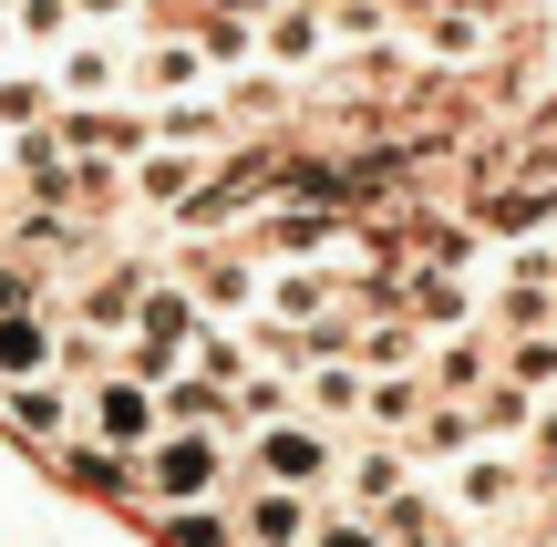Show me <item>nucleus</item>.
<instances>
[{"label":"nucleus","mask_w":557,"mask_h":547,"mask_svg":"<svg viewBox=\"0 0 557 547\" xmlns=\"http://www.w3.org/2000/svg\"><path fill=\"white\" fill-rule=\"evenodd\" d=\"M227 455H238V434L165 424L156 445L135 455V496H145V507H218V486H227Z\"/></svg>","instance_id":"f257e3e1"},{"label":"nucleus","mask_w":557,"mask_h":547,"mask_svg":"<svg viewBox=\"0 0 557 547\" xmlns=\"http://www.w3.org/2000/svg\"><path fill=\"white\" fill-rule=\"evenodd\" d=\"M248 465H259L269 486L320 496V486L341 475V445H331V424H320V413H269V424H248Z\"/></svg>","instance_id":"f03ea898"},{"label":"nucleus","mask_w":557,"mask_h":547,"mask_svg":"<svg viewBox=\"0 0 557 547\" xmlns=\"http://www.w3.org/2000/svg\"><path fill=\"white\" fill-rule=\"evenodd\" d=\"M165 434V403H156V383H145V372H94V383H83V445H114V455H145Z\"/></svg>","instance_id":"7ed1b4c3"},{"label":"nucleus","mask_w":557,"mask_h":547,"mask_svg":"<svg viewBox=\"0 0 557 547\" xmlns=\"http://www.w3.org/2000/svg\"><path fill=\"white\" fill-rule=\"evenodd\" d=\"M444 507L465 517V527H475V517H506L527 496V455L517 445H465V455H444Z\"/></svg>","instance_id":"20e7f679"},{"label":"nucleus","mask_w":557,"mask_h":547,"mask_svg":"<svg viewBox=\"0 0 557 547\" xmlns=\"http://www.w3.org/2000/svg\"><path fill=\"white\" fill-rule=\"evenodd\" d=\"M227 527H238V547H310L320 507H310L299 486H269V475H259V486H248L238 507H227Z\"/></svg>","instance_id":"39448f33"},{"label":"nucleus","mask_w":557,"mask_h":547,"mask_svg":"<svg viewBox=\"0 0 557 547\" xmlns=\"http://www.w3.org/2000/svg\"><path fill=\"white\" fill-rule=\"evenodd\" d=\"M0 413H11V424L32 434L41 455H52V445H73V424H83V383H62V372H32V383H0Z\"/></svg>","instance_id":"423d86ee"},{"label":"nucleus","mask_w":557,"mask_h":547,"mask_svg":"<svg viewBox=\"0 0 557 547\" xmlns=\"http://www.w3.org/2000/svg\"><path fill=\"white\" fill-rule=\"evenodd\" d=\"M331 486H341V507L382 517V507H393L403 486H413V455H403V445H351V455H341V475H331Z\"/></svg>","instance_id":"0eeeda50"},{"label":"nucleus","mask_w":557,"mask_h":547,"mask_svg":"<svg viewBox=\"0 0 557 547\" xmlns=\"http://www.w3.org/2000/svg\"><path fill=\"white\" fill-rule=\"evenodd\" d=\"M382 537H393V547H465V517L444 507L434 486H403L393 507H382Z\"/></svg>","instance_id":"6e6552de"},{"label":"nucleus","mask_w":557,"mask_h":547,"mask_svg":"<svg viewBox=\"0 0 557 547\" xmlns=\"http://www.w3.org/2000/svg\"><path fill=\"white\" fill-rule=\"evenodd\" d=\"M32 372H52V300L0 310V383H32Z\"/></svg>","instance_id":"1a4fd4ad"},{"label":"nucleus","mask_w":557,"mask_h":547,"mask_svg":"<svg viewBox=\"0 0 557 547\" xmlns=\"http://www.w3.org/2000/svg\"><path fill=\"white\" fill-rule=\"evenodd\" d=\"M413 52H423V62H475V52H485V21H475V11H423V21H413Z\"/></svg>","instance_id":"9d476101"},{"label":"nucleus","mask_w":557,"mask_h":547,"mask_svg":"<svg viewBox=\"0 0 557 547\" xmlns=\"http://www.w3.org/2000/svg\"><path fill=\"white\" fill-rule=\"evenodd\" d=\"M165 547H238L227 507H165Z\"/></svg>","instance_id":"9b49d317"},{"label":"nucleus","mask_w":557,"mask_h":547,"mask_svg":"<svg viewBox=\"0 0 557 547\" xmlns=\"http://www.w3.org/2000/svg\"><path fill=\"white\" fill-rule=\"evenodd\" d=\"M310 547H393V537H382V517H361V507H331V517L310 527Z\"/></svg>","instance_id":"f8f14e48"},{"label":"nucleus","mask_w":557,"mask_h":547,"mask_svg":"<svg viewBox=\"0 0 557 547\" xmlns=\"http://www.w3.org/2000/svg\"><path fill=\"white\" fill-rule=\"evenodd\" d=\"M21 300H41V269H21V259H0V310H21Z\"/></svg>","instance_id":"ddd939ff"},{"label":"nucleus","mask_w":557,"mask_h":547,"mask_svg":"<svg viewBox=\"0 0 557 547\" xmlns=\"http://www.w3.org/2000/svg\"><path fill=\"white\" fill-rule=\"evenodd\" d=\"M0 227H11V186H0Z\"/></svg>","instance_id":"4468645a"}]
</instances>
